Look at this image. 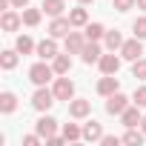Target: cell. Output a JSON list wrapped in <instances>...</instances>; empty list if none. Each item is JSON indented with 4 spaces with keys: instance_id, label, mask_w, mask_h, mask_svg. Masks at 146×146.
<instances>
[{
    "instance_id": "obj_1",
    "label": "cell",
    "mask_w": 146,
    "mask_h": 146,
    "mask_svg": "<svg viewBox=\"0 0 146 146\" xmlns=\"http://www.w3.org/2000/svg\"><path fill=\"white\" fill-rule=\"evenodd\" d=\"M54 75H57V72H54V69H52L46 60H40V63H35V66L29 69V80H32L35 86H46V83H49Z\"/></svg>"
},
{
    "instance_id": "obj_2",
    "label": "cell",
    "mask_w": 146,
    "mask_h": 146,
    "mask_svg": "<svg viewBox=\"0 0 146 146\" xmlns=\"http://www.w3.org/2000/svg\"><path fill=\"white\" fill-rule=\"evenodd\" d=\"M54 100H57V98H54V92H52V89H46V86H37V92L32 95V106H35L37 112H49Z\"/></svg>"
},
{
    "instance_id": "obj_3",
    "label": "cell",
    "mask_w": 146,
    "mask_h": 146,
    "mask_svg": "<svg viewBox=\"0 0 146 146\" xmlns=\"http://www.w3.org/2000/svg\"><path fill=\"white\" fill-rule=\"evenodd\" d=\"M52 92H54V98H57V100H66V103H69L72 98H75V83H72L66 75H60V78L54 80Z\"/></svg>"
},
{
    "instance_id": "obj_4",
    "label": "cell",
    "mask_w": 146,
    "mask_h": 146,
    "mask_svg": "<svg viewBox=\"0 0 146 146\" xmlns=\"http://www.w3.org/2000/svg\"><path fill=\"white\" fill-rule=\"evenodd\" d=\"M120 57L123 60H137V57H143V43H140V37H132V40H123V46H120Z\"/></svg>"
},
{
    "instance_id": "obj_5",
    "label": "cell",
    "mask_w": 146,
    "mask_h": 146,
    "mask_svg": "<svg viewBox=\"0 0 146 146\" xmlns=\"http://www.w3.org/2000/svg\"><path fill=\"white\" fill-rule=\"evenodd\" d=\"M86 43H89V40H86V35H80V32H69V35L63 37V46H66L69 54H80Z\"/></svg>"
},
{
    "instance_id": "obj_6",
    "label": "cell",
    "mask_w": 146,
    "mask_h": 146,
    "mask_svg": "<svg viewBox=\"0 0 146 146\" xmlns=\"http://www.w3.org/2000/svg\"><path fill=\"white\" fill-rule=\"evenodd\" d=\"M89 112H92V100H86V98H72L69 100V115L72 117L83 120V117H89Z\"/></svg>"
},
{
    "instance_id": "obj_7",
    "label": "cell",
    "mask_w": 146,
    "mask_h": 146,
    "mask_svg": "<svg viewBox=\"0 0 146 146\" xmlns=\"http://www.w3.org/2000/svg\"><path fill=\"white\" fill-rule=\"evenodd\" d=\"M72 29H75L72 20L63 17V15H60V17H52V23H49V35H52V37H66Z\"/></svg>"
},
{
    "instance_id": "obj_8",
    "label": "cell",
    "mask_w": 146,
    "mask_h": 146,
    "mask_svg": "<svg viewBox=\"0 0 146 146\" xmlns=\"http://www.w3.org/2000/svg\"><path fill=\"white\" fill-rule=\"evenodd\" d=\"M126 106H129V98H126V95H120V92L109 95V100H106V112H109V115H117V117L126 112Z\"/></svg>"
},
{
    "instance_id": "obj_9",
    "label": "cell",
    "mask_w": 146,
    "mask_h": 146,
    "mask_svg": "<svg viewBox=\"0 0 146 146\" xmlns=\"http://www.w3.org/2000/svg\"><path fill=\"white\" fill-rule=\"evenodd\" d=\"M115 92H120V80H117L115 75H103V78L98 80V95L109 98V95H115Z\"/></svg>"
},
{
    "instance_id": "obj_10",
    "label": "cell",
    "mask_w": 146,
    "mask_h": 146,
    "mask_svg": "<svg viewBox=\"0 0 146 146\" xmlns=\"http://www.w3.org/2000/svg\"><path fill=\"white\" fill-rule=\"evenodd\" d=\"M98 66H100V72H103V75H117V72H120V54H103L100 60H98Z\"/></svg>"
},
{
    "instance_id": "obj_11",
    "label": "cell",
    "mask_w": 146,
    "mask_h": 146,
    "mask_svg": "<svg viewBox=\"0 0 146 146\" xmlns=\"http://www.w3.org/2000/svg\"><path fill=\"white\" fill-rule=\"evenodd\" d=\"M54 40H57V37H52V35H49L46 40H40V43H37V49H35V52H37V57H40V60H52V57L57 54V43H54Z\"/></svg>"
},
{
    "instance_id": "obj_12",
    "label": "cell",
    "mask_w": 146,
    "mask_h": 146,
    "mask_svg": "<svg viewBox=\"0 0 146 146\" xmlns=\"http://www.w3.org/2000/svg\"><path fill=\"white\" fill-rule=\"evenodd\" d=\"M80 57H83V63H89V66H92V63H98V60L103 57V52H100V43H98V40H89V43L83 46Z\"/></svg>"
},
{
    "instance_id": "obj_13",
    "label": "cell",
    "mask_w": 146,
    "mask_h": 146,
    "mask_svg": "<svg viewBox=\"0 0 146 146\" xmlns=\"http://www.w3.org/2000/svg\"><path fill=\"white\" fill-rule=\"evenodd\" d=\"M35 129H37V135H40V137H46V140H49V137L57 132V120H54V117H49V115H43V117L35 123Z\"/></svg>"
},
{
    "instance_id": "obj_14",
    "label": "cell",
    "mask_w": 146,
    "mask_h": 146,
    "mask_svg": "<svg viewBox=\"0 0 146 146\" xmlns=\"http://www.w3.org/2000/svg\"><path fill=\"white\" fill-rule=\"evenodd\" d=\"M100 137H103V126H100L98 120H86V123H83V140L100 143Z\"/></svg>"
},
{
    "instance_id": "obj_15",
    "label": "cell",
    "mask_w": 146,
    "mask_h": 146,
    "mask_svg": "<svg viewBox=\"0 0 146 146\" xmlns=\"http://www.w3.org/2000/svg\"><path fill=\"white\" fill-rule=\"evenodd\" d=\"M20 23H23V15H17V12H3V17H0V26H3V32H17L20 29Z\"/></svg>"
},
{
    "instance_id": "obj_16",
    "label": "cell",
    "mask_w": 146,
    "mask_h": 146,
    "mask_svg": "<svg viewBox=\"0 0 146 146\" xmlns=\"http://www.w3.org/2000/svg\"><path fill=\"white\" fill-rule=\"evenodd\" d=\"M120 120H123V126H126V129L137 126V123L143 120V115H140V106H137V103H135V106H126V112L120 115Z\"/></svg>"
},
{
    "instance_id": "obj_17",
    "label": "cell",
    "mask_w": 146,
    "mask_h": 146,
    "mask_svg": "<svg viewBox=\"0 0 146 146\" xmlns=\"http://www.w3.org/2000/svg\"><path fill=\"white\" fill-rule=\"evenodd\" d=\"M52 69L57 72V75H69V69H72L69 52H66V54H54V57H52Z\"/></svg>"
},
{
    "instance_id": "obj_18",
    "label": "cell",
    "mask_w": 146,
    "mask_h": 146,
    "mask_svg": "<svg viewBox=\"0 0 146 146\" xmlns=\"http://www.w3.org/2000/svg\"><path fill=\"white\" fill-rule=\"evenodd\" d=\"M103 43H106V49H109V52H117V49L123 46V35H120L117 29H112V32H106V35H103Z\"/></svg>"
},
{
    "instance_id": "obj_19",
    "label": "cell",
    "mask_w": 146,
    "mask_h": 146,
    "mask_svg": "<svg viewBox=\"0 0 146 146\" xmlns=\"http://www.w3.org/2000/svg\"><path fill=\"white\" fill-rule=\"evenodd\" d=\"M49 17H60L63 15V9H66V3L63 0H43V6H40Z\"/></svg>"
},
{
    "instance_id": "obj_20",
    "label": "cell",
    "mask_w": 146,
    "mask_h": 146,
    "mask_svg": "<svg viewBox=\"0 0 146 146\" xmlns=\"http://www.w3.org/2000/svg\"><path fill=\"white\" fill-rule=\"evenodd\" d=\"M17 49H6V52H0V66H3L6 72H12L15 66H17Z\"/></svg>"
},
{
    "instance_id": "obj_21",
    "label": "cell",
    "mask_w": 146,
    "mask_h": 146,
    "mask_svg": "<svg viewBox=\"0 0 146 146\" xmlns=\"http://www.w3.org/2000/svg\"><path fill=\"white\" fill-rule=\"evenodd\" d=\"M69 20H72V26H86V23H89V12L83 9V3H80L78 9L69 12Z\"/></svg>"
},
{
    "instance_id": "obj_22",
    "label": "cell",
    "mask_w": 146,
    "mask_h": 146,
    "mask_svg": "<svg viewBox=\"0 0 146 146\" xmlns=\"http://www.w3.org/2000/svg\"><path fill=\"white\" fill-rule=\"evenodd\" d=\"M17 109V98L12 95V92H3V95H0V112H3V115H12Z\"/></svg>"
},
{
    "instance_id": "obj_23",
    "label": "cell",
    "mask_w": 146,
    "mask_h": 146,
    "mask_svg": "<svg viewBox=\"0 0 146 146\" xmlns=\"http://www.w3.org/2000/svg\"><path fill=\"white\" fill-rule=\"evenodd\" d=\"M83 35H86V40H100L106 35V29H103V23H86L83 26Z\"/></svg>"
},
{
    "instance_id": "obj_24",
    "label": "cell",
    "mask_w": 146,
    "mask_h": 146,
    "mask_svg": "<svg viewBox=\"0 0 146 146\" xmlns=\"http://www.w3.org/2000/svg\"><path fill=\"white\" fill-rule=\"evenodd\" d=\"M15 49H17L20 54H32V52H35L37 46H35V40H32L29 35H20V37L15 40Z\"/></svg>"
},
{
    "instance_id": "obj_25",
    "label": "cell",
    "mask_w": 146,
    "mask_h": 146,
    "mask_svg": "<svg viewBox=\"0 0 146 146\" xmlns=\"http://www.w3.org/2000/svg\"><path fill=\"white\" fill-rule=\"evenodd\" d=\"M63 137L66 140H83V129L78 123H63Z\"/></svg>"
},
{
    "instance_id": "obj_26",
    "label": "cell",
    "mask_w": 146,
    "mask_h": 146,
    "mask_svg": "<svg viewBox=\"0 0 146 146\" xmlns=\"http://www.w3.org/2000/svg\"><path fill=\"white\" fill-rule=\"evenodd\" d=\"M20 15H23V23H26V26H37V23H40V15H43V9H29V6H26Z\"/></svg>"
},
{
    "instance_id": "obj_27",
    "label": "cell",
    "mask_w": 146,
    "mask_h": 146,
    "mask_svg": "<svg viewBox=\"0 0 146 146\" xmlns=\"http://www.w3.org/2000/svg\"><path fill=\"white\" fill-rule=\"evenodd\" d=\"M143 135H146L143 129L137 132V126H132V129H129V132L123 135V143H132V146H140V143H143Z\"/></svg>"
},
{
    "instance_id": "obj_28",
    "label": "cell",
    "mask_w": 146,
    "mask_h": 146,
    "mask_svg": "<svg viewBox=\"0 0 146 146\" xmlns=\"http://www.w3.org/2000/svg\"><path fill=\"white\" fill-rule=\"evenodd\" d=\"M132 78L146 80V57H137V60L132 63Z\"/></svg>"
},
{
    "instance_id": "obj_29",
    "label": "cell",
    "mask_w": 146,
    "mask_h": 146,
    "mask_svg": "<svg viewBox=\"0 0 146 146\" xmlns=\"http://www.w3.org/2000/svg\"><path fill=\"white\" fill-rule=\"evenodd\" d=\"M132 32H135V37L146 40V17H137V20L132 23Z\"/></svg>"
},
{
    "instance_id": "obj_30",
    "label": "cell",
    "mask_w": 146,
    "mask_h": 146,
    "mask_svg": "<svg viewBox=\"0 0 146 146\" xmlns=\"http://www.w3.org/2000/svg\"><path fill=\"white\" fill-rule=\"evenodd\" d=\"M112 6H115V12H129L137 6V0H112Z\"/></svg>"
},
{
    "instance_id": "obj_31",
    "label": "cell",
    "mask_w": 146,
    "mask_h": 146,
    "mask_svg": "<svg viewBox=\"0 0 146 146\" xmlns=\"http://www.w3.org/2000/svg\"><path fill=\"white\" fill-rule=\"evenodd\" d=\"M132 103H137L140 109L146 106V86H140V89H135V95H132Z\"/></svg>"
},
{
    "instance_id": "obj_32",
    "label": "cell",
    "mask_w": 146,
    "mask_h": 146,
    "mask_svg": "<svg viewBox=\"0 0 146 146\" xmlns=\"http://www.w3.org/2000/svg\"><path fill=\"white\" fill-rule=\"evenodd\" d=\"M120 140H123V137H115V135H103V137H100V143H103V146H117Z\"/></svg>"
},
{
    "instance_id": "obj_33",
    "label": "cell",
    "mask_w": 146,
    "mask_h": 146,
    "mask_svg": "<svg viewBox=\"0 0 146 146\" xmlns=\"http://www.w3.org/2000/svg\"><path fill=\"white\" fill-rule=\"evenodd\" d=\"M23 143H26V146H37V143H40V135H26Z\"/></svg>"
},
{
    "instance_id": "obj_34",
    "label": "cell",
    "mask_w": 146,
    "mask_h": 146,
    "mask_svg": "<svg viewBox=\"0 0 146 146\" xmlns=\"http://www.w3.org/2000/svg\"><path fill=\"white\" fill-rule=\"evenodd\" d=\"M12 6H15V9H26V6H29V0H12Z\"/></svg>"
},
{
    "instance_id": "obj_35",
    "label": "cell",
    "mask_w": 146,
    "mask_h": 146,
    "mask_svg": "<svg viewBox=\"0 0 146 146\" xmlns=\"http://www.w3.org/2000/svg\"><path fill=\"white\" fill-rule=\"evenodd\" d=\"M137 9H143V12H146V0H137Z\"/></svg>"
},
{
    "instance_id": "obj_36",
    "label": "cell",
    "mask_w": 146,
    "mask_h": 146,
    "mask_svg": "<svg viewBox=\"0 0 146 146\" xmlns=\"http://www.w3.org/2000/svg\"><path fill=\"white\" fill-rule=\"evenodd\" d=\"M140 129H143V132H146V115H143V120H140Z\"/></svg>"
},
{
    "instance_id": "obj_37",
    "label": "cell",
    "mask_w": 146,
    "mask_h": 146,
    "mask_svg": "<svg viewBox=\"0 0 146 146\" xmlns=\"http://www.w3.org/2000/svg\"><path fill=\"white\" fill-rule=\"evenodd\" d=\"M78 3H83V6H86V3H95V0H78Z\"/></svg>"
}]
</instances>
